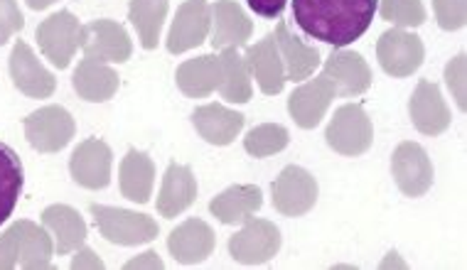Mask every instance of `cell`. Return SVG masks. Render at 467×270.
I'll use <instances>...</instances> for the list:
<instances>
[{"label": "cell", "instance_id": "obj_1", "mask_svg": "<svg viewBox=\"0 0 467 270\" xmlns=\"http://www.w3.org/2000/svg\"><path fill=\"white\" fill-rule=\"evenodd\" d=\"M379 0H293V20L307 37L342 49L374 23Z\"/></svg>", "mask_w": 467, "mask_h": 270}, {"label": "cell", "instance_id": "obj_2", "mask_svg": "<svg viewBox=\"0 0 467 270\" xmlns=\"http://www.w3.org/2000/svg\"><path fill=\"white\" fill-rule=\"evenodd\" d=\"M99 234L111 244L119 246H138V244H150L158 239V222L153 216L138 214L130 209L104 207V204H91L89 207Z\"/></svg>", "mask_w": 467, "mask_h": 270}, {"label": "cell", "instance_id": "obj_3", "mask_svg": "<svg viewBox=\"0 0 467 270\" xmlns=\"http://www.w3.org/2000/svg\"><path fill=\"white\" fill-rule=\"evenodd\" d=\"M325 140L332 151L347 158H357L369 151L374 143V126L359 104L339 106L325 130Z\"/></svg>", "mask_w": 467, "mask_h": 270}, {"label": "cell", "instance_id": "obj_4", "mask_svg": "<svg viewBox=\"0 0 467 270\" xmlns=\"http://www.w3.org/2000/svg\"><path fill=\"white\" fill-rule=\"evenodd\" d=\"M77 133L72 113L65 106H42L25 119V138L37 152H59Z\"/></svg>", "mask_w": 467, "mask_h": 270}, {"label": "cell", "instance_id": "obj_5", "mask_svg": "<svg viewBox=\"0 0 467 270\" xmlns=\"http://www.w3.org/2000/svg\"><path fill=\"white\" fill-rule=\"evenodd\" d=\"M281 251V231L268 219H244V229L229 236V254L242 265H261Z\"/></svg>", "mask_w": 467, "mask_h": 270}, {"label": "cell", "instance_id": "obj_6", "mask_svg": "<svg viewBox=\"0 0 467 270\" xmlns=\"http://www.w3.org/2000/svg\"><path fill=\"white\" fill-rule=\"evenodd\" d=\"M423 57H426V47H423L419 35L403 30V27L387 30L377 42V59L381 69L396 79L419 72Z\"/></svg>", "mask_w": 467, "mask_h": 270}, {"label": "cell", "instance_id": "obj_7", "mask_svg": "<svg viewBox=\"0 0 467 270\" xmlns=\"http://www.w3.org/2000/svg\"><path fill=\"white\" fill-rule=\"evenodd\" d=\"M79 47L84 49V55L97 62L123 64L133 55V42H130L129 32L116 20H91V23L81 25Z\"/></svg>", "mask_w": 467, "mask_h": 270}, {"label": "cell", "instance_id": "obj_8", "mask_svg": "<svg viewBox=\"0 0 467 270\" xmlns=\"http://www.w3.org/2000/svg\"><path fill=\"white\" fill-rule=\"evenodd\" d=\"M79 20L69 10H59L37 25V42H40L42 55L59 69H67L72 64L79 49Z\"/></svg>", "mask_w": 467, "mask_h": 270}, {"label": "cell", "instance_id": "obj_9", "mask_svg": "<svg viewBox=\"0 0 467 270\" xmlns=\"http://www.w3.org/2000/svg\"><path fill=\"white\" fill-rule=\"evenodd\" d=\"M391 172L396 187L406 197H423L433 187V162L419 143L406 140L391 155Z\"/></svg>", "mask_w": 467, "mask_h": 270}, {"label": "cell", "instance_id": "obj_10", "mask_svg": "<svg viewBox=\"0 0 467 270\" xmlns=\"http://www.w3.org/2000/svg\"><path fill=\"white\" fill-rule=\"evenodd\" d=\"M317 182L298 165H288L274 182V207L283 216H303L317 204Z\"/></svg>", "mask_w": 467, "mask_h": 270}, {"label": "cell", "instance_id": "obj_11", "mask_svg": "<svg viewBox=\"0 0 467 270\" xmlns=\"http://www.w3.org/2000/svg\"><path fill=\"white\" fill-rule=\"evenodd\" d=\"M113 152L111 148L99 140V138H87L84 143L74 148L69 158V172L72 180L84 190H104L111 182Z\"/></svg>", "mask_w": 467, "mask_h": 270}, {"label": "cell", "instance_id": "obj_12", "mask_svg": "<svg viewBox=\"0 0 467 270\" xmlns=\"http://www.w3.org/2000/svg\"><path fill=\"white\" fill-rule=\"evenodd\" d=\"M212 10L207 0H185L175 13L172 27L168 32V52L182 55L187 49L200 47L210 37Z\"/></svg>", "mask_w": 467, "mask_h": 270}, {"label": "cell", "instance_id": "obj_13", "mask_svg": "<svg viewBox=\"0 0 467 270\" xmlns=\"http://www.w3.org/2000/svg\"><path fill=\"white\" fill-rule=\"evenodd\" d=\"M323 74L332 81L335 94L352 99V96L364 94L371 87V67L362 55L349 52V49H332L330 57L325 59Z\"/></svg>", "mask_w": 467, "mask_h": 270}, {"label": "cell", "instance_id": "obj_14", "mask_svg": "<svg viewBox=\"0 0 467 270\" xmlns=\"http://www.w3.org/2000/svg\"><path fill=\"white\" fill-rule=\"evenodd\" d=\"M10 79L20 94L30 96V99H49L57 88L55 74L42 67L30 45L23 40L10 52Z\"/></svg>", "mask_w": 467, "mask_h": 270}, {"label": "cell", "instance_id": "obj_15", "mask_svg": "<svg viewBox=\"0 0 467 270\" xmlns=\"http://www.w3.org/2000/svg\"><path fill=\"white\" fill-rule=\"evenodd\" d=\"M409 113L416 130L423 135H441L451 126V109L445 104L441 87L433 81H419V87L411 94L409 101Z\"/></svg>", "mask_w": 467, "mask_h": 270}, {"label": "cell", "instance_id": "obj_16", "mask_svg": "<svg viewBox=\"0 0 467 270\" xmlns=\"http://www.w3.org/2000/svg\"><path fill=\"white\" fill-rule=\"evenodd\" d=\"M214 246H217V236L210 223L202 219H187L168 236L170 254L182 265H197L207 261Z\"/></svg>", "mask_w": 467, "mask_h": 270}, {"label": "cell", "instance_id": "obj_17", "mask_svg": "<svg viewBox=\"0 0 467 270\" xmlns=\"http://www.w3.org/2000/svg\"><path fill=\"white\" fill-rule=\"evenodd\" d=\"M335 87L327 77H315V79L306 81L303 87H298L288 99V111L293 120L300 128H315L325 119V113L330 109L332 99H335Z\"/></svg>", "mask_w": 467, "mask_h": 270}, {"label": "cell", "instance_id": "obj_18", "mask_svg": "<svg viewBox=\"0 0 467 270\" xmlns=\"http://www.w3.org/2000/svg\"><path fill=\"white\" fill-rule=\"evenodd\" d=\"M212 10V47L214 49H226L234 47L239 49L242 45L251 40V32H254V23L249 16L244 13L239 3L234 0H217Z\"/></svg>", "mask_w": 467, "mask_h": 270}, {"label": "cell", "instance_id": "obj_19", "mask_svg": "<svg viewBox=\"0 0 467 270\" xmlns=\"http://www.w3.org/2000/svg\"><path fill=\"white\" fill-rule=\"evenodd\" d=\"M244 62L249 67V74L258 81V87L266 96L281 94L285 87V69H283L281 52L275 47L274 32L266 35L264 40L251 45L244 55Z\"/></svg>", "mask_w": 467, "mask_h": 270}, {"label": "cell", "instance_id": "obj_20", "mask_svg": "<svg viewBox=\"0 0 467 270\" xmlns=\"http://www.w3.org/2000/svg\"><path fill=\"white\" fill-rule=\"evenodd\" d=\"M197 199V177L187 165L170 162L162 177L161 194H158V214L165 219H175L190 209Z\"/></svg>", "mask_w": 467, "mask_h": 270}, {"label": "cell", "instance_id": "obj_21", "mask_svg": "<svg viewBox=\"0 0 467 270\" xmlns=\"http://www.w3.org/2000/svg\"><path fill=\"white\" fill-rule=\"evenodd\" d=\"M275 47L281 52L283 69H285V81H306L320 67V52L306 42H300L296 35H290L288 25L278 23L274 32Z\"/></svg>", "mask_w": 467, "mask_h": 270}, {"label": "cell", "instance_id": "obj_22", "mask_svg": "<svg viewBox=\"0 0 467 270\" xmlns=\"http://www.w3.org/2000/svg\"><path fill=\"white\" fill-rule=\"evenodd\" d=\"M244 119L239 111H232L222 104H207L194 109L192 126L197 128L200 138H204L210 145H229L242 133Z\"/></svg>", "mask_w": 467, "mask_h": 270}, {"label": "cell", "instance_id": "obj_23", "mask_svg": "<svg viewBox=\"0 0 467 270\" xmlns=\"http://www.w3.org/2000/svg\"><path fill=\"white\" fill-rule=\"evenodd\" d=\"M119 74L113 72L106 62H97L84 57L79 67L74 69L72 87L79 94V99L89 101V104H104L113 94L119 91Z\"/></svg>", "mask_w": 467, "mask_h": 270}, {"label": "cell", "instance_id": "obj_24", "mask_svg": "<svg viewBox=\"0 0 467 270\" xmlns=\"http://www.w3.org/2000/svg\"><path fill=\"white\" fill-rule=\"evenodd\" d=\"M42 226L55 236V251L59 255L72 254L87 241V223L77 209L67 204H52L42 212Z\"/></svg>", "mask_w": 467, "mask_h": 270}, {"label": "cell", "instance_id": "obj_25", "mask_svg": "<svg viewBox=\"0 0 467 270\" xmlns=\"http://www.w3.org/2000/svg\"><path fill=\"white\" fill-rule=\"evenodd\" d=\"M261 207H264V194L256 184H234L210 202V212L226 226L242 223Z\"/></svg>", "mask_w": 467, "mask_h": 270}, {"label": "cell", "instance_id": "obj_26", "mask_svg": "<svg viewBox=\"0 0 467 270\" xmlns=\"http://www.w3.org/2000/svg\"><path fill=\"white\" fill-rule=\"evenodd\" d=\"M121 194L136 204H148L155 187V162L145 152L130 148L121 160Z\"/></svg>", "mask_w": 467, "mask_h": 270}, {"label": "cell", "instance_id": "obj_27", "mask_svg": "<svg viewBox=\"0 0 467 270\" xmlns=\"http://www.w3.org/2000/svg\"><path fill=\"white\" fill-rule=\"evenodd\" d=\"M178 88L190 99H207L214 94L222 81L219 72V59L214 55H202L197 59H187L175 72Z\"/></svg>", "mask_w": 467, "mask_h": 270}, {"label": "cell", "instance_id": "obj_28", "mask_svg": "<svg viewBox=\"0 0 467 270\" xmlns=\"http://www.w3.org/2000/svg\"><path fill=\"white\" fill-rule=\"evenodd\" d=\"M17 239H20V258L17 265L25 270H40L52 265V254H55V244L52 236L45 226H37L30 219H20L16 222Z\"/></svg>", "mask_w": 467, "mask_h": 270}, {"label": "cell", "instance_id": "obj_29", "mask_svg": "<svg viewBox=\"0 0 467 270\" xmlns=\"http://www.w3.org/2000/svg\"><path fill=\"white\" fill-rule=\"evenodd\" d=\"M217 59L219 72H222V81H219L222 99L229 104H249L251 96H254V87H251V74L244 57L234 47H226L222 49Z\"/></svg>", "mask_w": 467, "mask_h": 270}, {"label": "cell", "instance_id": "obj_30", "mask_svg": "<svg viewBox=\"0 0 467 270\" xmlns=\"http://www.w3.org/2000/svg\"><path fill=\"white\" fill-rule=\"evenodd\" d=\"M23 162L10 145L0 143V226L8 222L23 194Z\"/></svg>", "mask_w": 467, "mask_h": 270}, {"label": "cell", "instance_id": "obj_31", "mask_svg": "<svg viewBox=\"0 0 467 270\" xmlns=\"http://www.w3.org/2000/svg\"><path fill=\"white\" fill-rule=\"evenodd\" d=\"M170 0H130L129 20L136 27L138 40L145 49L158 47L161 30L168 17Z\"/></svg>", "mask_w": 467, "mask_h": 270}, {"label": "cell", "instance_id": "obj_32", "mask_svg": "<svg viewBox=\"0 0 467 270\" xmlns=\"http://www.w3.org/2000/svg\"><path fill=\"white\" fill-rule=\"evenodd\" d=\"M290 135L288 130L278 123H264V126L251 128L246 138H244V148L254 158H271L275 152L288 148Z\"/></svg>", "mask_w": 467, "mask_h": 270}, {"label": "cell", "instance_id": "obj_33", "mask_svg": "<svg viewBox=\"0 0 467 270\" xmlns=\"http://www.w3.org/2000/svg\"><path fill=\"white\" fill-rule=\"evenodd\" d=\"M379 16L396 27H420L426 23V8L423 0H379Z\"/></svg>", "mask_w": 467, "mask_h": 270}, {"label": "cell", "instance_id": "obj_34", "mask_svg": "<svg viewBox=\"0 0 467 270\" xmlns=\"http://www.w3.org/2000/svg\"><path fill=\"white\" fill-rule=\"evenodd\" d=\"M433 13L443 30H462L467 23V0H433Z\"/></svg>", "mask_w": 467, "mask_h": 270}, {"label": "cell", "instance_id": "obj_35", "mask_svg": "<svg viewBox=\"0 0 467 270\" xmlns=\"http://www.w3.org/2000/svg\"><path fill=\"white\" fill-rule=\"evenodd\" d=\"M25 27V17L20 13L17 0H0V47Z\"/></svg>", "mask_w": 467, "mask_h": 270}, {"label": "cell", "instance_id": "obj_36", "mask_svg": "<svg viewBox=\"0 0 467 270\" xmlns=\"http://www.w3.org/2000/svg\"><path fill=\"white\" fill-rule=\"evenodd\" d=\"M445 81L458 101V109L465 111V55H458L445 67Z\"/></svg>", "mask_w": 467, "mask_h": 270}, {"label": "cell", "instance_id": "obj_37", "mask_svg": "<svg viewBox=\"0 0 467 270\" xmlns=\"http://www.w3.org/2000/svg\"><path fill=\"white\" fill-rule=\"evenodd\" d=\"M246 3H249V8L256 16L266 17V20H275V17H281L288 0H246Z\"/></svg>", "mask_w": 467, "mask_h": 270}, {"label": "cell", "instance_id": "obj_38", "mask_svg": "<svg viewBox=\"0 0 467 270\" xmlns=\"http://www.w3.org/2000/svg\"><path fill=\"white\" fill-rule=\"evenodd\" d=\"M72 268L74 270H81V268H94V270H101L104 268V261L99 258L91 248H77V255H74L72 261Z\"/></svg>", "mask_w": 467, "mask_h": 270}, {"label": "cell", "instance_id": "obj_39", "mask_svg": "<svg viewBox=\"0 0 467 270\" xmlns=\"http://www.w3.org/2000/svg\"><path fill=\"white\" fill-rule=\"evenodd\" d=\"M133 268H150V270H162L165 268V263L161 261V255L155 254V251H148V254L138 255L133 261L126 263V270H133Z\"/></svg>", "mask_w": 467, "mask_h": 270}, {"label": "cell", "instance_id": "obj_40", "mask_svg": "<svg viewBox=\"0 0 467 270\" xmlns=\"http://www.w3.org/2000/svg\"><path fill=\"white\" fill-rule=\"evenodd\" d=\"M57 0H27V5L33 10H45L49 8V5H55Z\"/></svg>", "mask_w": 467, "mask_h": 270}]
</instances>
